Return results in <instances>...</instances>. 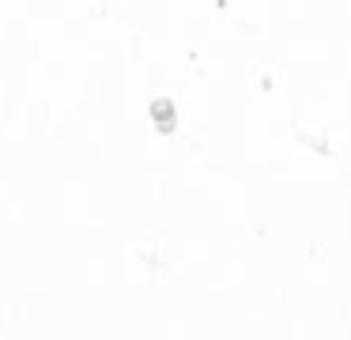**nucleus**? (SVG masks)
Here are the masks:
<instances>
[{"instance_id":"1","label":"nucleus","mask_w":351,"mask_h":340,"mask_svg":"<svg viewBox=\"0 0 351 340\" xmlns=\"http://www.w3.org/2000/svg\"><path fill=\"white\" fill-rule=\"evenodd\" d=\"M152 113H155V121H159V128H167V133L174 128V102H162L159 98V102L152 106Z\"/></svg>"}]
</instances>
